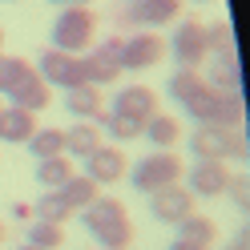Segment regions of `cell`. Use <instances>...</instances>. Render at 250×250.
I'll return each instance as SVG.
<instances>
[{"label": "cell", "instance_id": "ab89813d", "mask_svg": "<svg viewBox=\"0 0 250 250\" xmlns=\"http://www.w3.org/2000/svg\"><path fill=\"white\" fill-rule=\"evenodd\" d=\"M4 4H17V0H4Z\"/></svg>", "mask_w": 250, "mask_h": 250}, {"label": "cell", "instance_id": "836d02e7", "mask_svg": "<svg viewBox=\"0 0 250 250\" xmlns=\"http://www.w3.org/2000/svg\"><path fill=\"white\" fill-rule=\"evenodd\" d=\"M226 250H246V238H230V242H226Z\"/></svg>", "mask_w": 250, "mask_h": 250}, {"label": "cell", "instance_id": "f1b7e54d", "mask_svg": "<svg viewBox=\"0 0 250 250\" xmlns=\"http://www.w3.org/2000/svg\"><path fill=\"white\" fill-rule=\"evenodd\" d=\"M28 73H33V65H28L24 57H4V53H0V93L17 89Z\"/></svg>", "mask_w": 250, "mask_h": 250}, {"label": "cell", "instance_id": "7c38bea8", "mask_svg": "<svg viewBox=\"0 0 250 250\" xmlns=\"http://www.w3.org/2000/svg\"><path fill=\"white\" fill-rule=\"evenodd\" d=\"M186 182V190H190L194 198H222L226 194V182L234 178L230 169H226V162H194L190 166V174H182Z\"/></svg>", "mask_w": 250, "mask_h": 250}, {"label": "cell", "instance_id": "f35d334b", "mask_svg": "<svg viewBox=\"0 0 250 250\" xmlns=\"http://www.w3.org/2000/svg\"><path fill=\"white\" fill-rule=\"evenodd\" d=\"M194 4H210V0H194Z\"/></svg>", "mask_w": 250, "mask_h": 250}, {"label": "cell", "instance_id": "4dcf8cb0", "mask_svg": "<svg viewBox=\"0 0 250 250\" xmlns=\"http://www.w3.org/2000/svg\"><path fill=\"white\" fill-rule=\"evenodd\" d=\"M226 194H230V202H234L238 210H246V178H242V174L226 182Z\"/></svg>", "mask_w": 250, "mask_h": 250}, {"label": "cell", "instance_id": "83f0119b", "mask_svg": "<svg viewBox=\"0 0 250 250\" xmlns=\"http://www.w3.org/2000/svg\"><path fill=\"white\" fill-rule=\"evenodd\" d=\"M61 194H65V198H69V206H73L77 214H81V210L89 206V202H93V198L101 194V186H97V182H89L85 174H81V178L73 174V178H69L65 186H61Z\"/></svg>", "mask_w": 250, "mask_h": 250}, {"label": "cell", "instance_id": "52a82bcc", "mask_svg": "<svg viewBox=\"0 0 250 250\" xmlns=\"http://www.w3.org/2000/svg\"><path fill=\"white\" fill-rule=\"evenodd\" d=\"M37 77L44 85H57V89H77V85H85V77H81V57H73V53H61V49H44L41 61H37Z\"/></svg>", "mask_w": 250, "mask_h": 250}, {"label": "cell", "instance_id": "603a6c76", "mask_svg": "<svg viewBox=\"0 0 250 250\" xmlns=\"http://www.w3.org/2000/svg\"><path fill=\"white\" fill-rule=\"evenodd\" d=\"M210 89H234L242 93V69H238V57H214L210 61Z\"/></svg>", "mask_w": 250, "mask_h": 250}, {"label": "cell", "instance_id": "4316f807", "mask_svg": "<svg viewBox=\"0 0 250 250\" xmlns=\"http://www.w3.org/2000/svg\"><path fill=\"white\" fill-rule=\"evenodd\" d=\"M28 246H41V250H61V246H65V226L44 222V218H33V222H28Z\"/></svg>", "mask_w": 250, "mask_h": 250}, {"label": "cell", "instance_id": "f546056e", "mask_svg": "<svg viewBox=\"0 0 250 250\" xmlns=\"http://www.w3.org/2000/svg\"><path fill=\"white\" fill-rule=\"evenodd\" d=\"M206 44H210V57H234V33L226 21H218L206 28Z\"/></svg>", "mask_w": 250, "mask_h": 250}, {"label": "cell", "instance_id": "44dd1931", "mask_svg": "<svg viewBox=\"0 0 250 250\" xmlns=\"http://www.w3.org/2000/svg\"><path fill=\"white\" fill-rule=\"evenodd\" d=\"M77 174L73 169V158H65V153H57V158H41L37 162V182L44 186V190H61L69 178Z\"/></svg>", "mask_w": 250, "mask_h": 250}, {"label": "cell", "instance_id": "2e32d148", "mask_svg": "<svg viewBox=\"0 0 250 250\" xmlns=\"http://www.w3.org/2000/svg\"><path fill=\"white\" fill-rule=\"evenodd\" d=\"M97 146H105L97 121H77V125L65 129V158H81V162H85Z\"/></svg>", "mask_w": 250, "mask_h": 250}, {"label": "cell", "instance_id": "ba28073f", "mask_svg": "<svg viewBox=\"0 0 250 250\" xmlns=\"http://www.w3.org/2000/svg\"><path fill=\"white\" fill-rule=\"evenodd\" d=\"M182 17V0H125L121 21L125 24H146L158 33L162 24H174Z\"/></svg>", "mask_w": 250, "mask_h": 250}, {"label": "cell", "instance_id": "d590c367", "mask_svg": "<svg viewBox=\"0 0 250 250\" xmlns=\"http://www.w3.org/2000/svg\"><path fill=\"white\" fill-rule=\"evenodd\" d=\"M17 250H41V246H28V242H24V246H17Z\"/></svg>", "mask_w": 250, "mask_h": 250}, {"label": "cell", "instance_id": "d4e9b609", "mask_svg": "<svg viewBox=\"0 0 250 250\" xmlns=\"http://www.w3.org/2000/svg\"><path fill=\"white\" fill-rule=\"evenodd\" d=\"M97 121H101V129L113 137V142H137V137H142V125H146V121H133V117H125V113H109V109H105Z\"/></svg>", "mask_w": 250, "mask_h": 250}, {"label": "cell", "instance_id": "9c48e42d", "mask_svg": "<svg viewBox=\"0 0 250 250\" xmlns=\"http://www.w3.org/2000/svg\"><path fill=\"white\" fill-rule=\"evenodd\" d=\"M125 174H129V158L117 146H97L85 158V178L97 182V186H117Z\"/></svg>", "mask_w": 250, "mask_h": 250}, {"label": "cell", "instance_id": "30bf717a", "mask_svg": "<svg viewBox=\"0 0 250 250\" xmlns=\"http://www.w3.org/2000/svg\"><path fill=\"white\" fill-rule=\"evenodd\" d=\"M246 121V97L234 89H214L210 93V105H206V117L202 125H222V129H242Z\"/></svg>", "mask_w": 250, "mask_h": 250}, {"label": "cell", "instance_id": "6da1fadb", "mask_svg": "<svg viewBox=\"0 0 250 250\" xmlns=\"http://www.w3.org/2000/svg\"><path fill=\"white\" fill-rule=\"evenodd\" d=\"M81 226L93 234V242L101 250H129V242H133V222H129V210H125L121 198L97 194L81 210Z\"/></svg>", "mask_w": 250, "mask_h": 250}, {"label": "cell", "instance_id": "7a4b0ae2", "mask_svg": "<svg viewBox=\"0 0 250 250\" xmlns=\"http://www.w3.org/2000/svg\"><path fill=\"white\" fill-rule=\"evenodd\" d=\"M49 41H53V49L73 53V57L77 53H89L93 41H97V17H93V8H85V4L61 8L53 28H49Z\"/></svg>", "mask_w": 250, "mask_h": 250}, {"label": "cell", "instance_id": "ffe728a7", "mask_svg": "<svg viewBox=\"0 0 250 250\" xmlns=\"http://www.w3.org/2000/svg\"><path fill=\"white\" fill-rule=\"evenodd\" d=\"M174 226H178V242H190V246H202V250H210L214 234H218V226L210 222V218H202L198 210L186 214L182 222H174Z\"/></svg>", "mask_w": 250, "mask_h": 250}, {"label": "cell", "instance_id": "8992f818", "mask_svg": "<svg viewBox=\"0 0 250 250\" xmlns=\"http://www.w3.org/2000/svg\"><path fill=\"white\" fill-rule=\"evenodd\" d=\"M166 53H174L182 69H198L202 61H210V44H206V24H202V21H178L174 37L166 41Z\"/></svg>", "mask_w": 250, "mask_h": 250}, {"label": "cell", "instance_id": "277c9868", "mask_svg": "<svg viewBox=\"0 0 250 250\" xmlns=\"http://www.w3.org/2000/svg\"><path fill=\"white\" fill-rule=\"evenodd\" d=\"M190 153L198 162H230L246 153V133L242 129H222V125H198L190 133Z\"/></svg>", "mask_w": 250, "mask_h": 250}, {"label": "cell", "instance_id": "484cf974", "mask_svg": "<svg viewBox=\"0 0 250 250\" xmlns=\"http://www.w3.org/2000/svg\"><path fill=\"white\" fill-rule=\"evenodd\" d=\"M28 153H33V158L41 162V158H57V153H65V129H37L33 137H28Z\"/></svg>", "mask_w": 250, "mask_h": 250}, {"label": "cell", "instance_id": "5b68a950", "mask_svg": "<svg viewBox=\"0 0 250 250\" xmlns=\"http://www.w3.org/2000/svg\"><path fill=\"white\" fill-rule=\"evenodd\" d=\"M162 57H166V41H162V33L142 28V33H133V37L121 41L117 65H121V73H146V69H153V65H162Z\"/></svg>", "mask_w": 250, "mask_h": 250}, {"label": "cell", "instance_id": "e575fe53", "mask_svg": "<svg viewBox=\"0 0 250 250\" xmlns=\"http://www.w3.org/2000/svg\"><path fill=\"white\" fill-rule=\"evenodd\" d=\"M169 250H202V246H190V242H178V238H174V246H169Z\"/></svg>", "mask_w": 250, "mask_h": 250}, {"label": "cell", "instance_id": "d6a6232c", "mask_svg": "<svg viewBox=\"0 0 250 250\" xmlns=\"http://www.w3.org/2000/svg\"><path fill=\"white\" fill-rule=\"evenodd\" d=\"M44 4H61V8H73V4H85V8H89L93 0H44Z\"/></svg>", "mask_w": 250, "mask_h": 250}, {"label": "cell", "instance_id": "7402d4cb", "mask_svg": "<svg viewBox=\"0 0 250 250\" xmlns=\"http://www.w3.org/2000/svg\"><path fill=\"white\" fill-rule=\"evenodd\" d=\"M33 214H37V218H44V222H57V226H65L69 218H77V210L69 206V198L61 194V190H44V194L37 198Z\"/></svg>", "mask_w": 250, "mask_h": 250}, {"label": "cell", "instance_id": "d6986e66", "mask_svg": "<svg viewBox=\"0 0 250 250\" xmlns=\"http://www.w3.org/2000/svg\"><path fill=\"white\" fill-rule=\"evenodd\" d=\"M142 137H146L153 149H169V146H178V137H182V121L169 117V113H153L142 125Z\"/></svg>", "mask_w": 250, "mask_h": 250}, {"label": "cell", "instance_id": "8fae6325", "mask_svg": "<svg viewBox=\"0 0 250 250\" xmlns=\"http://www.w3.org/2000/svg\"><path fill=\"white\" fill-rule=\"evenodd\" d=\"M194 194L186 190V186H166V190H153L149 194V214L158 218V222H166V226H174V222H182L186 214H194Z\"/></svg>", "mask_w": 250, "mask_h": 250}, {"label": "cell", "instance_id": "5bb4252c", "mask_svg": "<svg viewBox=\"0 0 250 250\" xmlns=\"http://www.w3.org/2000/svg\"><path fill=\"white\" fill-rule=\"evenodd\" d=\"M4 97H8V105L24 109V113H44V109H49V101H53V93H49V85H44L41 77H37V69H33L17 89H8Z\"/></svg>", "mask_w": 250, "mask_h": 250}, {"label": "cell", "instance_id": "1f68e13d", "mask_svg": "<svg viewBox=\"0 0 250 250\" xmlns=\"http://www.w3.org/2000/svg\"><path fill=\"white\" fill-rule=\"evenodd\" d=\"M12 218H33V206L28 202H12Z\"/></svg>", "mask_w": 250, "mask_h": 250}, {"label": "cell", "instance_id": "74e56055", "mask_svg": "<svg viewBox=\"0 0 250 250\" xmlns=\"http://www.w3.org/2000/svg\"><path fill=\"white\" fill-rule=\"evenodd\" d=\"M0 242H4V222H0Z\"/></svg>", "mask_w": 250, "mask_h": 250}, {"label": "cell", "instance_id": "3957f363", "mask_svg": "<svg viewBox=\"0 0 250 250\" xmlns=\"http://www.w3.org/2000/svg\"><path fill=\"white\" fill-rule=\"evenodd\" d=\"M186 174V166L178 153H169V149H158V153H146L142 162H133L129 166V186L137 194H153V190H166V186H178Z\"/></svg>", "mask_w": 250, "mask_h": 250}, {"label": "cell", "instance_id": "ac0fdd59", "mask_svg": "<svg viewBox=\"0 0 250 250\" xmlns=\"http://www.w3.org/2000/svg\"><path fill=\"white\" fill-rule=\"evenodd\" d=\"M81 77H85V85H93V89H105V85H113L117 77H121V69H117V61L113 57H105V53H85L81 57Z\"/></svg>", "mask_w": 250, "mask_h": 250}, {"label": "cell", "instance_id": "cb8c5ba5", "mask_svg": "<svg viewBox=\"0 0 250 250\" xmlns=\"http://www.w3.org/2000/svg\"><path fill=\"white\" fill-rule=\"evenodd\" d=\"M198 89H206V77H202L198 69H178V73L166 81V93H169V97H174L178 105H186Z\"/></svg>", "mask_w": 250, "mask_h": 250}, {"label": "cell", "instance_id": "9a60e30c", "mask_svg": "<svg viewBox=\"0 0 250 250\" xmlns=\"http://www.w3.org/2000/svg\"><path fill=\"white\" fill-rule=\"evenodd\" d=\"M37 129H41V125H37V113H24V109H17V105H0V142L24 146Z\"/></svg>", "mask_w": 250, "mask_h": 250}, {"label": "cell", "instance_id": "e0dca14e", "mask_svg": "<svg viewBox=\"0 0 250 250\" xmlns=\"http://www.w3.org/2000/svg\"><path fill=\"white\" fill-rule=\"evenodd\" d=\"M65 109L77 121H97L105 113V97H101V89H93V85H77V89L65 93Z\"/></svg>", "mask_w": 250, "mask_h": 250}, {"label": "cell", "instance_id": "4fadbf2b", "mask_svg": "<svg viewBox=\"0 0 250 250\" xmlns=\"http://www.w3.org/2000/svg\"><path fill=\"white\" fill-rule=\"evenodd\" d=\"M109 113H125L133 121H149L153 113H158V93L146 89V85H125L113 93V109Z\"/></svg>", "mask_w": 250, "mask_h": 250}, {"label": "cell", "instance_id": "8d00e7d4", "mask_svg": "<svg viewBox=\"0 0 250 250\" xmlns=\"http://www.w3.org/2000/svg\"><path fill=\"white\" fill-rule=\"evenodd\" d=\"M0 49H4V28H0Z\"/></svg>", "mask_w": 250, "mask_h": 250}]
</instances>
